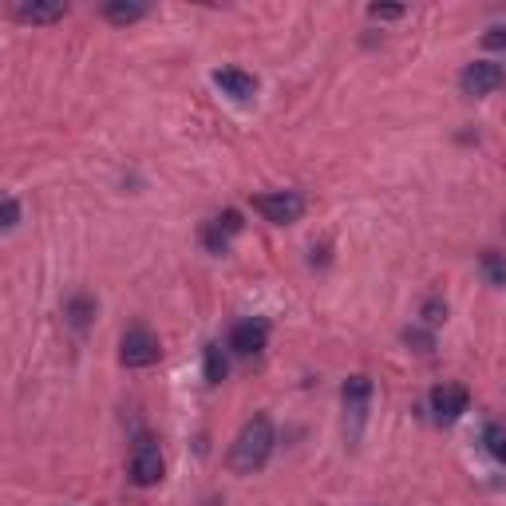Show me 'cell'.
<instances>
[{
	"instance_id": "1",
	"label": "cell",
	"mask_w": 506,
	"mask_h": 506,
	"mask_svg": "<svg viewBox=\"0 0 506 506\" xmlns=\"http://www.w3.org/2000/svg\"><path fill=\"white\" fill-rule=\"evenodd\" d=\"M273 444H277L273 424H269L265 415L250 419L230 447V471L234 475H253V471H262L269 463V455H273Z\"/></svg>"
},
{
	"instance_id": "2",
	"label": "cell",
	"mask_w": 506,
	"mask_h": 506,
	"mask_svg": "<svg viewBox=\"0 0 506 506\" xmlns=\"http://www.w3.org/2000/svg\"><path fill=\"white\" fill-rule=\"evenodd\" d=\"M344 396V427H348V439L357 444L364 432V419H368V404H372V380L368 376H348L340 387Z\"/></svg>"
},
{
	"instance_id": "3",
	"label": "cell",
	"mask_w": 506,
	"mask_h": 506,
	"mask_svg": "<svg viewBox=\"0 0 506 506\" xmlns=\"http://www.w3.org/2000/svg\"><path fill=\"white\" fill-rule=\"evenodd\" d=\"M158 357H163V344H158V337L143 325L127 329L123 340H119V360L127 364V368H150V364H158Z\"/></svg>"
},
{
	"instance_id": "4",
	"label": "cell",
	"mask_w": 506,
	"mask_h": 506,
	"mask_svg": "<svg viewBox=\"0 0 506 506\" xmlns=\"http://www.w3.org/2000/svg\"><path fill=\"white\" fill-rule=\"evenodd\" d=\"M253 210L273 225H293L301 214H305V198L293 190H269V194H257L253 198Z\"/></svg>"
},
{
	"instance_id": "5",
	"label": "cell",
	"mask_w": 506,
	"mask_h": 506,
	"mask_svg": "<svg viewBox=\"0 0 506 506\" xmlns=\"http://www.w3.org/2000/svg\"><path fill=\"white\" fill-rule=\"evenodd\" d=\"M502 80H506V68L502 63H494V60H475V63H467V68L459 72V88L463 95H491L494 88H502Z\"/></svg>"
},
{
	"instance_id": "6",
	"label": "cell",
	"mask_w": 506,
	"mask_h": 506,
	"mask_svg": "<svg viewBox=\"0 0 506 506\" xmlns=\"http://www.w3.org/2000/svg\"><path fill=\"white\" fill-rule=\"evenodd\" d=\"M265 344H269V320H262V317L238 320L230 329V352H238V357H257Z\"/></svg>"
},
{
	"instance_id": "7",
	"label": "cell",
	"mask_w": 506,
	"mask_h": 506,
	"mask_svg": "<svg viewBox=\"0 0 506 506\" xmlns=\"http://www.w3.org/2000/svg\"><path fill=\"white\" fill-rule=\"evenodd\" d=\"M467 404H471V392L463 384H439L432 392V412L439 424H455V419L467 412Z\"/></svg>"
},
{
	"instance_id": "8",
	"label": "cell",
	"mask_w": 506,
	"mask_h": 506,
	"mask_svg": "<svg viewBox=\"0 0 506 506\" xmlns=\"http://www.w3.org/2000/svg\"><path fill=\"white\" fill-rule=\"evenodd\" d=\"M242 230V214L238 210H225L218 214V218H210L206 225H202V242H206L210 253H225L230 250V238Z\"/></svg>"
},
{
	"instance_id": "9",
	"label": "cell",
	"mask_w": 506,
	"mask_h": 506,
	"mask_svg": "<svg viewBox=\"0 0 506 506\" xmlns=\"http://www.w3.org/2000/svg\"><path fill=\"white\" fill-rule=\"evenodd\" d=\"M163 455H158V447H150V444H143L131 455V482L135 487H155L158 479H163Z\"/></svg>"
},
{
	"instance_id": "10",
	"label": "cell",
	"mask_w": 506,
	"mask_h": 506,
	"mask_svg": "<svg viewBox=\"0 0 506 506\" xmlns=\"http://www.w3.org/2000/svg\"><path fill=\"white\" fill-rule=\"evenodd\" d=\"M214 83L222 88V95H230V100H238V103H250L253 95H257V80H253L250 72H238V68L214 72Z\"/></svg>"
},
{
	"instance_id": "11",
	"label": "cell",
	"mask_w": 506,
	"mask_h": 506,
	"mask_svg": "<svg viewBox=\"0 0 506 506\" xmlns=\"http://www.w3.org/2000/svg\"><path fill=\"white\" fill-rule=\"evenodd\" d=\"M13 16L16 20H24V24H52V20H63L68 16V5H63V0H32V5H13Z\"/></svg>"
},
{
	"instance_id": "12",
	"label": "cell",
	"mask_w": 506,
	"mask_h": 506,
	"mask_svg": "<svg viewBox=\"0 0 506 506\" xmlns=\"http://www.w3.org/2000/svg\"><path fill=\"white\" fill-rule=\"evenodd\" d=\"M63 317H68L72 329H83V325H88V320L95 317V301L83 297V293H75V297L68 301V309H63Z\"/></svg>"
},
{
	"instance_id": "13",
	"label": "cell",
	"mask_w": 506,
	"mask_h": 506,
	"mask_svg": "<svg viewBox=\"0 0 506 506\" xmlns=\"http://www.w3.org/2000/svg\"><path fill=\"white\" fill-rule=\"evenodd\" d=\"M225 372H230V360H225L222 344H206V380L210 384H222Z\"/></svg>"
},
{
	"instance_id": "14",
	"label": "cell",
	"mask_w": 506,
	"mask_h": 506,
	"mask_svg": "<svg viewBox=\"0 0 506 506\" xmlns=\"http://www.w3.org/2000/svg\"><path fill=\"white\" fill-rule=\"evenodd\" d=\"M103 16L111 20V24H135V20H143L147 16V5H107L103 8Z\"/></svg>"
},
{
	"instance_id": "15",
	"label": "cell",
	"mask_w": 506,
	"mask_h": 506,
	"mask_svg": "<svg viewBox=\"0 0 506 506\" xmlns=\"http://www.w3.org/2000/svg\"><path fill=\"white\" fill-rule=\"evenodd\" d=\"M479 269H482V277H487V285H506V262L499 253H482Z\"/></svg>"
},
{
	"instance_id": "16",
	"label": "cell",
	"mask_w": 506,
	"mask_h": 506,
	"mask_svg": "<svg viewBox=\"0 0 506 506\" xmlns=\"http://www.w3.org/2000/svg\"><path fill=\"white\" fill-rule=\"evenodd\" d=\"M482 444H487V451L494 455V463H499V467H506V432L502 427H487V432H482Z\"/></svg>"
},
{
	"instance_id": "17",
	"label": "cell",
	"mask_w": 506,
	"mask_h": 506,
	"mask_svg": "<svg viewBox=\"0 0 506 506\" xmlns=\"http://www.w3.org/2000/svg\"><path fill=\"white\" fill-rule=\"evenodd\" d=\"M419 317H424V325H439V320H444L447 317V301L444 297H427L424 301V309H419Z\"/></svg>"
},
{
	"instance_id": "18",
	"label": "cell",
	"mask_w": 506,
	"mask_h": 506,
	"mask_svg": "<svg viewBox=\"0 0 506 506\" xmlns=\"http://www.w3.org/2000/svg\"><path fill=\"white\" fill-rule=\"evenodd\" d=\"M404 340L412 344L415 352H432V348H435V332H432V329H407Z\"/></svg>"
},
{
	"instance_id": "19",
	"label": "cell",
	"mask_w": 506,
	"mask_h": 506,
	"mask_svg": "<svg viewBox=\"0 0 506 506\" xmlns=\"http://www.w3.org/2000/svg\"><path fill=\"white\" fill-rule=\"evenodd\" d=\"M368 16H372V20H400L404 8H396V5H372Z\"/></svg>"
},
{
	"instance_id": "20",
	"label": "cell",
	"mask_w": 506,
	"mask_h": 506,
	"mask_svg": "<svg viewBox=\"0 0 506 506\" xmlns=\"http://www.w3.org/2000/svg\"><path fill=\"white\" fill-rule=\"evenodd\" d=\"M0 218H5V230H13V225L20 222V206H16V198H5V206H0Z\"/></svg>"
},
{
	"instance_id": "21",
	"label": "cell",
	"mask_w": 506,
	"mask_h": 506,
	"mask_svg": "<svg viewBox=\"0 0 506 506\" xmlns=\"http://www.w3.org/2000/svg\"><path fill=\"white\" fill-rule=\"evenodd\" d=\"M482 44L487 48H506V28H491L487 36H482Z\"/></svg>"
}]
</instances>
